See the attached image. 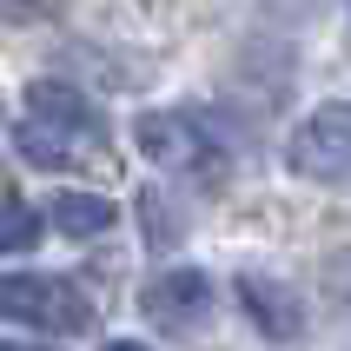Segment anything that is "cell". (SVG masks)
Segmentation results:
<instances>
[{
    "label": "cell",
    "instance_id": "cell-3",
    "mask_svg": "<svg viewBox=\"0 0 351 351\" xmlns=\"http://www.w3.org/2000/svg\"><path fill=\"white\" fill-rule=\"evenodd\" d=\"M292 166L305 179H351V106H318L305 126L292 133Z\"/></svg>",
    "mask_w": 351,
    "mask_h": 351
},
{
    "label": "cell",
    "instance_id": "cell-5",
    "mask_svg": "<svg viewBox=\"0 0 351 351\" xmlns=\"http://www.w3.org/2000/svg\"><path fill=\"white\" fill-rule=\"evenodd\" d=\"M239 305H245V318H252L265 338H298L305 332V305H298V292H285L278 278H265V272H245L239 278Z\"/></svg>",
    "mask_w": 351,
    "mask_h": 351
},
{
    "label": "cell",
    "instance_id": "cell-9",
    "mask_svg": "<svg viewBox=\"0 0 351 351\" xmlns=\"http://www.w3.org/2000/svg\"><path fill=\"white\" fill-rule=\"evenodd\" d=\"M40 226H47V219H40L34 206L0 199V252H34V245H40Z\"/></svg>",
    "mask_w": 351,
    "mask_h": 351
},
{
    "label": "cell",
    "instance_id": "cell-4",
    "mask_svg": "<svg viewBox=\"0 0 351 351\" xmlns=\"http://www.w3.org/2000/svg\"><path fill=\"white\" fill-rule=\"evenodd\" d=\"M139 312L153 318L159 332H199L213 318V278L193 272V265H173V272H159L139 292Z\"/></svg>",
    "mask_w": 351,
    "mask_h": 351
},
{
    "label": "cell",
    "instance_id": "cell-2",
    "mask_svg": "<svg viewBox=\"0 0 351 351\" xmlns=\"http://www.w3.org/2000/svg\"><path fill=\"white\" fill-rule=\"evenodd\" d=\"M0 312L14 318V325H27V332H60L73 338L86 332V298L66 285V278H40V272H20V278H0Z\"/></svg>",
    "mask_w": 351,
    "mask_h": 351
},
{
    "label": "cell",
    "instance_id": "cell-7",
    "mask_svg": "<svg viewBox=\"0 0 351 351\" xmlns=\"http://www.w3.org/2000/svg\"><path fill=\"white\" fill-rule=\"evenodd\" d=\"M53 232L66 239H99V232H113V199H99V193H53Z\"/></svg>",
    "mask_w": 351,
    "mask_h": 351
},
{
    "label": "cell",
    "instance_id": "cell-8",
    "mask_svg": "<svg viewBox=\"0 0 351 351\" xmlns=\"http://www.w3.org/2000/svg\"><path fill=\"white\" fill-rule=\"evenodd\" d=\"M20 153L34 159V166H47V173H53V166H93V159L73 153V139H66V133L40 126V119H27V126H20Z\"/></svg>",
    "mask_w": 351,
    "mask_h": 351
},
{
    "label": "cell",
    "instance_id": "cell-10",
    "mask_svg": "<svg viewBox=\"0 0 351 351\" xmlns=\"http://www.w3.org/2000/svg\"><path fill=\"white\" fill-rule=\"evenodd\" d=\"M106 351H146V345H126V338H119V345H106Z\"/></svg>",
    "mask_w": 351,
    "mask_h": 351
},
{
    "label": "cell",
    "instance_id": "cell-1",
    "mask_svg": "<svg viewBox=\"0 0 351 351\" xmlns=\"http://www.w3.org/2000/svg\"><path fill=\"white\" fill-rule=\"evenodd\" d=\"M139 153L186 179H226V139L206 126L199 113H146L139 119Z\"/></svg>",
    "mask_w": 351,
    "mask_h": 351
},
{
    "label": "cell",
    "instance_id": "cell-11",
    "mask_svg": "<svg viewBox=\"0 0 351 351\" xmlns=\"http://www.w3.org/2000/svg\"><path fill=\"white\" fill-rule=\"evenodd\" d=\"M0 351H40V345H0Z\"/></svg>",
    "mask_w": 351,
    "mask_h": 351
},
{
    "label": "cell",
    "instance_id": "cell-6",
    "mask_svg": "<svg viewBox=\"0 0 351 351\" xmlns=\"http://www.w3.org/2000/svg\"><path fill=\"white\" fill-rule=\"evenodd\" d=\"M27 113L40 126H53V133H66V139H99V113L86 106V93L60 86V80H34L27 86Z\"/></svg>",
    "mask_w": 351,
    "mask_h": 351
}]
</instances>
